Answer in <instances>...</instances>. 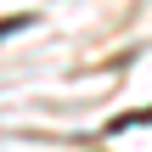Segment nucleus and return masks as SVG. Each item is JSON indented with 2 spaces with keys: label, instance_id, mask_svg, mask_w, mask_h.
I'll return each mask as SVG.
<instances>
[{
  "label": "nucleus",
  "instance_id": "nucleus-1",
  "mask_svg": "<svg viewBox=\"0 0 152 152\" xmlns=\"http://www.w3.org/2000/svg\"><path fill=\"white\" fill-rule=\"evenodd\" d=\"M17 28H28V17H6V23H0V39H6V34H17Z\"/></svg>",
  "mask_w": 152,
  "mask_h": 152
}]
</instances>
